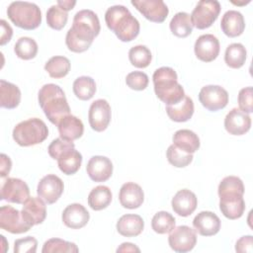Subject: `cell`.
Returning a JSON list of instances; mask_svg holds the SVG:
<instances>
[{"instance_id": "cell-33", "label": "cell", "mask_w": 253, "mask_h": 253, "mask_svg": "<svg viewBox=\"0 0 253 253\" xmlns=\"http://www.w3.org/2000/svg\"><path fill=\"white\" fill-rule=\"evenodd\" d=\"M247 56L246 48L242 43L234 42L229 44L224 53V61L230 68H240L244 65Z\"/></svg>"}, {"instance_id": "cell-39", "label": "cell", "mask_w": 253, "mask_h": 253, "mask_svg": "<svg viewBox=\"0 0 253 253\" xmlns=\"http://www.w3.org/2000/svg\"><path fill=\"white\" fill-rule=\"evenodd\" d=\"M79 249L75 243L60 238H50L46 240L42 246V253H72L78 252Z\"/></svg>"}, {"instance_id": "cell-28", "label": "cell", "mask_w": 253, "mask_h": 253, "mask_svg": "<svg viewBox=\"0 0 253 253\" xmlns=\"http://www.w3.org/2000/svg\"><path fill=\"white\" fill-rule=\"evenodd\" d=\"M173 144L182 151L193 154L200 148V138L190 129H179L173 135Z\"/></svg>"}, {"instance_id": "cell-29", "label": "cell", "mask_w": 253, "mask_h": 253, "mask_svg": "<svg viewBox=\"0 0 253 253\" xmlns=\"http://www.w3.org/2000/svg\"><path fill=\"white\" fill-rule=\"evenodd\" d=\"M21 102L19 87L5 80H0V106L5 109H15Z\"/></svg>"}, {"instance_id": "cell-1", "label": "cell", "mask_w": 253, "mask_h": 253, "mask_svg": "<svg viewBox=\"0 0 253 253\" xmlns=\"http://www.w3.org/2000/svg\"><path fill=\"white\" fill-rule=\"evenodd\" d=\"M100 21L92 10H80L73 18L72 27L65 37V43L73 52H83L92 44L95 37L100 33Z\"/></svg>"}, {"instance_id": "cell-32", "label": "cell", "mask_w": 253, "mask_h": 253, "mask_svg": "<svg viewBox=\"0 0 253 253\" xmlns=\"http://www.w3.org/2000/svg\"><path fill=\"white\" fill-rule=\"evenodd\" d=\"M169 27L174 36L178 38H186L193 32L191 16L186 12H179L171 19Z\"/></svg>"}, {"instance_id": "cell-15", "label": "cell", "mask_w": 253, "mask_h": 253, "mask_svg": "<svg viewBox=\"0 0 253 253\" xmlns=\"http://www.w3.org/2000/svg\"><path fill=\"white\" fill-rule=\"evenodd\" d=\"M131 4L146 18L154 23H162L168 16L169 9L162 0H131Z\"/></svg>"}, {"instance_id": "cell-27", "label": "cell", "mask_w": 253, "mask_h": 253, "mask_svg": "<svg viewBox=\"0 0 253 253\" xmlns=\"http://www.w3.org/2000/svg\"><path fill=\"white\" fill-rule=\"evenodd\" d=\"M166 113L174 122H187L194 114V102L189 96H185L184 99L178 104L166 106Z\"/></svg>"}, {"instance_id": "cell-34", "label": "cell", "mask_w": 253, "mask_h": 253, "mask_svg": "<svg viewBox=\"0 0 253 253\" xmlns=\"http://www.w3.org/2000/svg\"><path fill=\"white\" fill-rule=\"evenodd\" d=\"M70 61L67 57L55 55L49 58L44 64V70L52 78H63L70 71Z\"/></svg>"}, {"instance_id": "cell-44", "label": "cell", "mask_w": 253, "mask_h": 253, "mask_svg": "<svg viewBox=\"0 0 253 253\" xmlns=\"http://www.w3.org/2000/svg\"><path fill=\"white\" fill-rule=\"evenodd\" d=\"M253 91H252V87H245L242 88L239 93H238V106L239 109L246 113V114H250L253 112Z\"/></svg>"}, {"instance_id": "cell-12", "label": "cell", "mask_w": 253, "mask_h": 253, "mask_svg": "<svg viewBox=\"0 0 253 253\" xmlns=\"http://www.w3.org/2000/svg\"><path fill=\"white\" fill-rule=\"evenodd\" d=\"M111 106L105 99L95 100L88 112V121L90 126L95 131L105 130L111 122Z\"/></svg>"}, {"instance_id": "cell-4", "label": "cell", "mask_w": 253, "mask_h": 253, "mask_svg": "<svg viewBox=\"0 0 253 253\" xmlns=\"http://www.w3.org/2000/svg\"><path fill=\"white\" fill-rule=\"evenodd\" d=\"M152 79L156 96L166 106L178 104L186 96L184 88L178 83V76L173 68L162 66L156 69Z\"/></svg>"}, {"instance_id": "cell-10", "label": "cell", "mask_w": 253, "mask_h": 253, "mask_svg": "<svg viewBox=\"0 0 253 253\" xmlns=\"http://www.w3.org/2000/svg\"><path fill=\"white\" fill-rule=\"evenodd\" d=\"M168 243L175 252L185 253L191 251L197 243L196 231L188 225L174 227L169 234Z\"/></svg>"}, {"instance_id": "cell-42", "label": "cell", "mask_w": 253, "mask_h": 253, "mask_svg": "<svg viewBox=\"0 0 253 253\" xmlns=\"http://www.w3.org/2000/svg\"><path fill=\"white\" fill-rule=\"evenodd\" d=\"M148 76L142 71H132L128 73L126 77V85L136 91L144 90L148 85Z\"/></svg>"}, {"instance_id": "cell-11", "label": "cell", "mask_w": 253, "mask_h": 253, "mask_svg": "<svg viewBox=\"0 0 253 253\" xmlns=\"http://www.w3.org/2000/svg\"><path fill=\"white\" fill-rule=\"evenodd\" d=\"M219 210L228 219H237L241 217L245 211V202L243 194L237 192L218 193Z\"/></svg>"}, {"instance_id": "cell-30", "label": "cell", "mask_w": 253, "mask_h": 253, "mask_svg": "<svg viewBox=\"0 0 253 253\" xmlns=\"http://www.w3.org/2000/svg\"><path fill=\"white\" fill-rule=\"evenodd\" d=\"M82 163V155L75 148L65 150L57 159V165L60 171L65 175L75 174Z\"/></svg>"}, {"instance_id": "cell-19", "label": "cell", "mask_w": 253, "mask_h": 253, "mask_svg": "<svg viewBox=\"0 0 253 253\" xmlns=\"http://www.w3.org/2000/svg\"><path fill=\"white\" fill-rule=\"evenodd\" d=\"M23 205V217L31 226L40 224L45 219L46 206L42 198L30 197Z\"/></svg>"}, {"instance_id": "cell-8", "label": "cell", "mask_w": 253, "mask_h": 253, "mask_svg": "<svg viewBox=\"0 0 253 253\" xmlns=\"http://www.w3.org/2000/svg\"><path fill=\"white\" fill-rule=\"evenodd\" d=\"M0 227L10 233L20 234L31 229L23 217L22 211L12 206H2L0 209Z\"/></svg>"}, {"instance_id": "cell-3", "label": "cell", "mask_w": 253, "mask_h": 253, "mask_svg": "<svg viewBox=\"0 0 253 253\" xmlns=\"http://www.w3.org/2000/svg\"><path fill=\"white\" fill-rule=\"evenodd\" d=\"M105 21L107 27L122 42H130L139 34V22L123 5H114L108 8L105 13Z\"/></svg>"}, {"instance_id": "cell-2", "label": "cell", "mask_w": 253, "mask_h": 253, "mask_svg": "<svg viewBox=\"0 0 253 253\" xmlns=\"http://www.w3.org/2000/svg\"><path fill=\"white\" fill-rule=\"evenodd\" d=\"M39 104L48 121L57 126L66 116L70 115V108L63 90L56 84L48 83L39 91Z\"/></svg>"}, {"instance_id": "cell-24", "label": "cell", "mask_w": 253, "mask_h": 253, "mask_svg": "<svg viewBox=\"0 0 253 253\" xmlns=\"http://www.w3.org/2000/svg\"><path fill=\"white\" fill-rule=\"evenodd\" d=\"M220 27L224 35L229 38H235L244 32L245 21L240 12L236 10H229L223 14Z\"/></svg>"}, {"instance_id": "cell-5", "label": "cell", "mask_w": 253, "mask_h": 253, "mask_svg": "<svg viewBox=\"0 0 253 253\" xmlns=\"http://www.w3.org/2000/svg\"><path fill=\"white\" fill-rule=\"evenodd\" d=\"M8 18L17 27L24 30L37 29L42 23V12L39 6L27 1H14L7 9Z\"/></svg>"}, {"instance_id": "cell-40", "label": "cell", "mask_w": 253, "mask_h": 253, "mask_svg": "<svg viewBox=\"0 0 253 253\" xmlns=\"http://www.w3.org/2000/svg\"><path fill=\"white\" fill-rule=\"evenodd\" d=\"M68 14L57 4L50 6L46 12V23L53 30H61L67 23Z\"/></svg>"}, {"instance_id": "cell-13", "label": "cell", "mask_w": 253, "mask_h": 253, "mask_svg": "<svg viewBox=\"0 0 253 253\" xmlns=\"http://www.w3.org/2000/svg\"><path fill=\"white\" fill-rule=\"evenodd\" d=\"M30 198L26 182L18 178H7L1 186V199L10 203L24 204Z\"/></svg>"}, {"instance_id": "cell-41", "label": "cell", "mask_w": 253, "mask_h": 253, "mask_svg": "<svg viewBox=\"0 0 253 253\" xmlns=\"http://www.w3.org/2000/svg\"><path fill=\"white\" fill-rule=\"evenodd\" d=\"M166 155L169 163L177 168L186 167L193 161V154L182 151L174 144L168 147Z\"/></svg>"}, {"instance_id": "cell-22", "label": "cell", "mask_w": 253, "mask_h": 253, "mask_svg": "<svg viewBox=\"0 0 253 253\" xmlns=\"http://www.w3.org/2000/svg\"><path fill=\"white\" fill-rule=\"evenodd\" d=\"M119 200L124 208L133 210L139 208L142 205L144 201V194L138 184L127 182L121 187Z\"/></svg>"}, {"instance_id": "cell-43", "label": "cell", "mask_w": 253, "mask_h": 253, "mask_svg": "<svg viewBox=\"0 0 253 253\" xmlns=\"http://www.w3.org/2000/svg\"><path fill=\"white\" fill-rule=\"evenodd\" d=\"M75 145L73 143V141H69V140H65L61 137L55 138L53 139L50 144L48 145V154L51 158L53 159H58V157L67 149L70 148H74Z\"/></svg>"}, {"instance_id": "cell-37", "label": "cell", "mask_w": 253, "mask_h": 253, "mask_svg": "<svg viewBox=\"0 0 253 253\" xmlns=\"http://www.w3.org/2000/svg\"><path fill=\"white\" fill-rule=\"evenodd\" d=\"M175 217L168 211H158L154 214L151 220L152 229L158 234L169 233L175 227Z\"/></svg>"}, {"instance_id": "cell-36", "label": "cell", "mask_w": 253, "mask_h": 253, "mask_svg": "<svg viewBox=\"0 0 253 253\" xmlns=\"http://www.w3.org/2000/svg\"><path fill=\"white\" fill-rule=\"evenodd\" d=\"M14 51L16 55L24 60L34 58L38 53L37 42L29 37L20 38L14 45Z\"/></svg>"}, {"instance_id": "cell-17", "label": "cell", "mask_w": 253, "mask_h": 253, "mask_svg": "<svg viewBox=\"0 0 253 253\" xmlns=\"http://www.w3.org/2000/svg\"><path fill=\"white\" fill-rule=\"evenodd\" d=\"M86 171L92 181L105 182L109 180L113 174V163L106 156L95 155L89 159Z\"/></svg>"}, {"instance_id": "cell-6", "label": "cell", "mask_w": 253, "mask_h": 253, "mask_svg": "<svg viewBox=\"0 0 253 253\" xmlns=\"http://www.w3.org/2000/svg\"><path fill=\"white\" fill-rule=\"evenodd\" d=\"M48 135V128L43 121L32 118L16 125L13 138L20 146H32L42 143Z\"/></svg>"}, {"instance_id": "cell-46", "label": "cell", "mask_w": 253, "mask_h": 253, "mask_svg": "<svg viewBox=\"0 0 253 253\" xmlns=\"http://www.w3.org/2000/svg\"><path fill=\"white\" fill-rule=\"evenodd\" d=\"M253 237L251 235H245L240 237L235 244L236 252L251 253L253 251Z\"/></svg>"}, {"instance_id": "cell-14", "label": "cell", "mask_w": 253, "mask_h": 253, "mask_svg": "<svg viewBox=\"0 0 253 253\" xmlns=\"http://www.w3.org/2000/svg\"><path fill=\"white\" fill-rule=\"evenodd\" d=\"M64 185L62 180L54 174H48L40 180L37 193L46 204L51 205L57 202L62 195Z\"/></svg>"}, {"instance_id": "cell-16", "label": "cell", "mask_w": 253, "mask_h": 253, "mask_svg": "<svg viewBox=\"0 0 253 253\" xmlns=\"http://www.w3.org/2000/svg\"><path fill=\"white\" fill-rule=\"evenodd\" d=\"M219 42L217 38L211 34L200 36L194 45L196 56L204 62L214 60L219 53Z\"/></svg>"}, {"instance_id": "cell-20", "label": "cell", "mask_w": 253, "mask_h": 253, "mask_svg": "<svg viewBox=\"0 0 253 253\" xmlns=\"http://www.w3.org/2000/svg\"><path fill=\"white\" fill-rule=\"evenodd\" d=\"M61 218L67 227L72 229H79L87 224L90 218V214L84 206L74 203L68 205L63 210Z\"/></svg>"}, {"instance_id": "cell-49", "label": "cell", "mask_w": 253, "mask_h": 253, "mask_svg": "<svg viewBox=\"0 0 253 253\" xmlns=\"http://www.w3.org/2000/svg\"><path fill=\"white\" fill-rule=\"evenodd\" d=\"M139 252L140 249L138 247H136L134 244L129 243V242H125L122 243L121 246L117 249V252Z\"/></svg>"}, {"instance_id": "cell-45", "label": "cell", "mask_w": 253, "mask_h": 253, "mask_svg": "<svg viewBox=\"0 0 253 253\" xmlns=\"http://www.w3.org/2000/svg\"><path fill=\"white\" fill-rule=\"evenodd\" d=\"M38 247V240L33 236L17 239L14 243L15 253H35Z\"/></svg>"}, {"instance_id": "cell-48", "label": "cell", "mask_w": 253, "mask_h": 253, "mask_svg": "<svg viewBox=\"0 0 253 253\" xmlns=\"http://www.w3.org/2000/svg\"><path fill=\"white\" fill-rule=\"evenodd\" d=\"M12 168V161L10 157L4 153L0 155V176L1 178L6 177Z\"/></svg>"}, {"instance_id": "cell-25", "label": "cell", "mask_w": 253, "mask_h": 253, "mask_svg": "<svg viewBox=\"0 0 253 253\" xmlns=\"http://www.w3.org/2000/svg\"><path fill=\"white\" fill-rule=\"evenodd\" d=\"M57 127L60 137L69 141L80 138L84 132V126L82 121L72 115L64 117L58 123Z\"/></svg>"}, {"instance_id": "cell-35", "label": "cell", "mask_w": 253, "mask_h": 253, "mask_svg": "<svg viewBox=\"0 0 253 253\" xmlns=\"http://www.w3.org/2000/svg\"><path fill=\"white\" fill-rule=\"evenodd\" d=\"M73 92L75 96L82 100H90L96 92V83L90 76H80L73 82Z\"/></svg>"}, {"instance_id": "cell-18", "label": "cell", "mask_w": 253, "mask_h": 253, "mask_svg": "<svg viewBox=\"0 0 253 253\" xmlns=\"http://www.w3.org/2000/svg\"><path fill=\"white\" fill-rule=\"evenodd\" d=\"M224 127L230 134H245L251 127V118L240 109L233 108L224 118Z\"/></svg>"}, {"instance_id": "cell-47", "label": "cell", "mask_w": 253, "mask_h": 253, "mask_svg": "<svg viewBox=\"0 0 253 253\" xmlns=\"http://www.w3.org/2000/svg\"><path fill=\"white\" fill-rule=\"evenodd\" d=\"M0 27H1L0 44L4 45L8 42L11 41V38H12V35H13V30H12L11 26L5 20L0 21Z\"/></svg>"}, {"instance_id": "cell-26", "label": "cell", "mask_w": 253, "mask_h": 253, "mask_svg": "<svg viewBox=\"0 0 253 253\" xmlns=\"http://www.w3.org/2000/svg\"><path fill=\"white\" fill-rule=\"evenodd\" d=\"M144 228V221L138 214H124L117 222L118 232L126 237H133L139 235Z\"/></svg>"}, {"instance_id": "cell-31", "label": "cell", "mask_w": 253, "mask_h": 253, "mask_svg": "<svg viewBox=\"0 0 253 253\" xmlns=\"http://www.w3.org/2000/svg\"><path fill=\"white\" fill-rule=\"evenodd\" d=\"M112 192L109 187L100 185L92 189L88 196V205L94 211L106 209L112 202Z\"/></svg>"}, {"instance_id": "cell-23", "label": "cell", "mask_w": 253, "mask_h": 253, "mask_svg": "<svg viewBox=\"0 0 253 253\" xmlns=\"http://www.w3.org/2000/svg\"><path fill=\"white\" fill-rule=\"evenodd\" d=\"M171 205L174 212L180 216L185 217L189 216L195 211L198 205V200L192 191L188 189H182L175 194Z\"/></svg>"}, {"instance_id": "cell-50", "label": "cell", "mask_w": 253, "mask_h": 253, "mask_svg": "<svg viewBox=\"0 0 253 253\" xmlns=\"http://www.w3.org/2000/svg\"><path fill=\"white\" fill-rule=\"evenodd\" d=\"M60 8H62L63 10H65L66 12L73 9V7L75 6L76 4V1H70V0H58L57 3H56Z\"/></svg>"}, {"instance_id": "cell-38", "label": "cell", "mask_w": 253, "mask_h": 253, "mask_svg": "<svg viewBox=\"0 0 253 253\" xmlns=\"http://www.w3.org/2000/svg\"><path fill=\"white\" fill-rule=\"evenodd\" d=\"M128 58L130 63L137 68L147 67L152 59L151 51L145 45L138 44L132 46L128 51Z\"/></svg>"}, {"instance_id": "cell-9", "label": "cell", "mask_w": 253, "mask_h": 253, "mask_svg": "<svg viewBox=\"0 0 253 253\" xmlns=\"http://www.w3.org/2000/svg\"><path fill=\"white\" fill-rule=\"evenodd\" d=\"M199 100L207 110L216 112L226 107L228 103V93L221 86L207 85L201 89Z\"/></svg>"}, {"instance_id": "cell-7", "label": "cell", "mask_w": 253, "mask_h": 253, "mask_svg": "<svg viewBox=\"0 0 253 253\" xmlns=\"http://www.w3.org/2000/svg\"><path fill=\"white\" fill-rule=\"evenodd\" d=\"M220 12V4L216 0H202L198 2L191 14L193 27L199 30L210 28L217 19Z\"/></svg>"}, {"instance_id": "cell-21", "label": "cell", "mask_w": 253, "mask_h": 253, "mask_svg": "<svg viewBox=\"0 0 253 253\" xmlns=\"http://www.w3.org/2000/svg\"><path fill=\"white\" fill-rule=\"evenodd\" d=\"M193 226L200 235L212 236L220 229V219L212 211H203L195 216Z\"/></svg>"}]
</instances>
